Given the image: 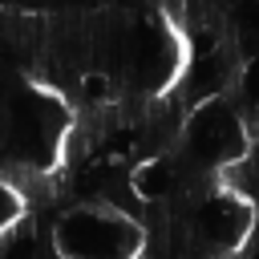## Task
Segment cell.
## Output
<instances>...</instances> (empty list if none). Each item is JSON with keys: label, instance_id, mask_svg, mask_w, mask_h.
Returning <instances> with one entry per match:
<instances>
[{"label": "cell", "instance_id": "1", "mask_svg": "<svg viewBox=\"0 0 259 259\" xmlns=\"http://www.w3.org/2000/svg\"><path fill=\"white\" fill-rule=\"evenodd\" d=\"M243 154H247L243 113L223 93L206 97V101H194V109L186 113V121L178 130V158L194 174H210V170H227Z\"/></svg>", "mask_w": 259, "mask_h": 259}, {"label": "cell", "instance_id": "2", "mask_svg": "<svg viewBox=\"0 0 259 259\" xmlns=\"http://www.w3.org/2000/svg\"><path fill=\"white\" fill-rule=\"evenodd\" d=\"M53 247L73 259H117V255H134L142 247V231L121 206L85 202L57 219Z\"/></svg>", "mask_w": 259, "mask_h": 259}, {"label": "cell", "instance_id": "3", "mask_svg": "<svg viewBox=\"0 0 259 259\" xmlns=\"http://www.w3.org/2000/svg\"><path fill=\"white\" fill-rule=\"evenodd\" d=\"M239 89H243V105L259 113V53L239 69Z\"/></svg>", "mask_w": 259, "mask_h": 259}]
</instances>
